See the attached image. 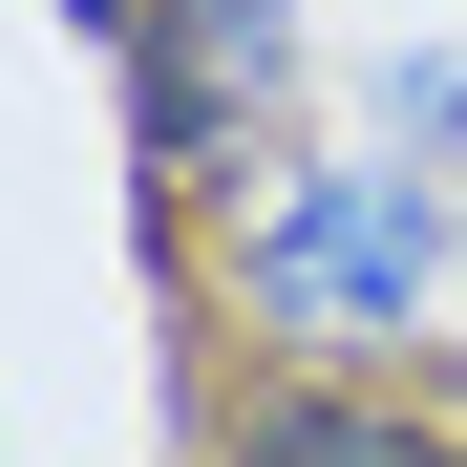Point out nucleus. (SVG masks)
Returning a JSON list of instances; mask_svg holds the SVG:
<instances>
[{
  "instance_id": "obj_1",
  "label": "nucleus",
  "mask_w": 467,
  "mask_h": 467,
  "mask_svg": "<svg viewBox=\"0 0 467 467\" xmlns=\"http://www.w3.org/2000/svg\"><path fill=\"white\" fill-rule=\"evenodd\" d=\"M234 319L319 382H404L425 319H446V171L425 149H276L234 192Z\"/></svg>"
},
{
  "instance_id": "obj_2",
  "label": "nucleus",
  "mask_w": 467,
  "mask_h": 467,
  "mask_svg": "<svg viewBox=\"0 0 467 467\" xmlns=\"http://www.w3.org/2000/svg\"><path fill=\"white\" fill-rule=\"evenodd\" d=\"M128 149H149V213H234L297 149V0H149L128 22Z\"/></svg>"
},
{
  "instance_id": "obj_3",
  "label": "nucleus",
  "mask_w": 467,
  "mask_h": 467,
  "mask_svg": "<svg viewBox=\"0 0 467 467\" xmlns=\"http://www.w3.org/2000/svg\"><path fill=\"white\" fill-rule=\"evenodd\" d=\"M213 467H467L446 425H404V404H382V382H319V361H297V382H255V404H234V446Z\"/></svg>"
},
{
  "instance_id": "obj_4",
  "label": "nucleus",
  "mask_w": 467,
  "mask_h": 467,
  "mask_svg": "<svg viewBox=\"0 0 467 467\" xmlns=\"http://www.w3.org/2000/svg\"><path fill=\"white\" fill-rule=\"evenodd\" d=\"M64 22H86V43H107V64H128V22H149V0H64Z\"/></svg>"
}]
</instances>
